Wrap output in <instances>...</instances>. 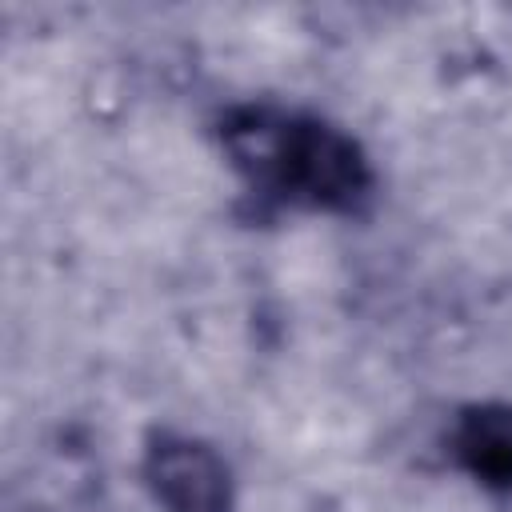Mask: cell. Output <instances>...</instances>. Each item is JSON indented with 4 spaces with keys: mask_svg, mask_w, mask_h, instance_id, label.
I'll list each match as a JSON object with an SVG mask.
<instances>
[{
    "mask_svg": "<svg viewBox=\"0 0 512 512\" xmlns=\"http://www.w3.org/2000/svg\"><path fill=\"white\" fill-rule=\"evenodd\" d=\"M224 148L252 188L316 212H356L372 192L360 144L316 116L244 108L224 124Z\"/></svg>",
    "mask_w": 512,
    "mask_h": 512,
    "instance_id": "6da1fadb",
    "label": "cell"
},
{
    "mask_svg": "<svg viewBox=\"0 0 512 512\" xmlns=\"http://www.w3.org/2000/svg\"><path fill=\"white\" fill-rule=\"evenodd\" d=\"M144 480L164 512H232L224 460L192 436H152L144 452Z\"/></svg>",
    "mask_w": 512,
    "mask_h": 512,
    "instance_id": "7a4b0ae2",
    "label": "cell"
},
{
    "mask_svg": "<svg viewBox=\"0 0 512 512\" xmlns=\"http://www.w3.org/2000/svg\"><path fill=\"white\" fill-rule=\"evenodd\" d=\"M452 452L476 484L512 492V404L464 408L452 432Z\"/></svg>",
    "mask_w": 512,
    "mask_h": 512,
    "instance_id": "3957f363",
    "label": "cell"
}]
</instances>
